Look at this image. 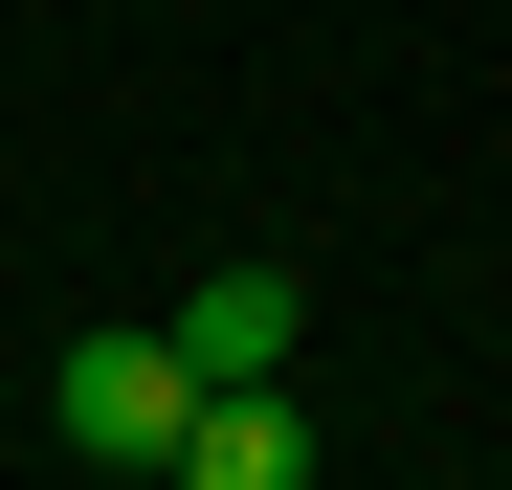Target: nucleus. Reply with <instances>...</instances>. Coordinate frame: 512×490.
I'll return each instance as SVG.
<instances>
[{"instance_id": "obj_1", "label": "nucleus", "mask_w": 512, "mask_h": 490, "mask_svg": "<svg viewBox=\"0 0 512 490\" xmlns=\"http://www.w3.org/2000/svg\"><path fill=\"white\" fill-rule=\"evenodd\" d=\"M179 424H201L179 312H90V335L45 357V446H67V468H179Z\"/></svg>"}, {"instance_id": "obj_2", "label": "nucleus", "mask_w": 512, "mask_h": 490, "mask_svg": "<svg viewBox=\"0 0 512 490\" xmlns=\"http://www.w3.org/2000/svg\"><path fill=\"white\" fill-rule=\"evenodd\" d=\"M179 490H312V424H290V379H201V424H179Z\"/></svg>"}, {"instance_id": "obj_3", "label": "nucleus", "mask_w": 512, "mask_h": 490, "mask_svg": "<svg viewBox=\"0 0 512 490\" xmlns=\"http://www.w3.org/2000/svg\"><path fill=\"white\" fill-rule=\"evenodd\" d=\"M290 312H312V290L245 245V268H201V290H179V357H201V379H290Z\"/></svg>"}]
</instances>
